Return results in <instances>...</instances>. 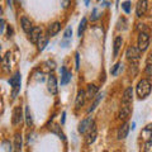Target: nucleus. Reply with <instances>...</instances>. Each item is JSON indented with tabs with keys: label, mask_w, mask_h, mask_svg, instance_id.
<instances>
[{
	"label": "nucleus",
	"mask_w": 152,
	"mask_h": 152,
	"mask_svg": "<svg viewBox=\"0 0 152 152\" xmlns=\"http://www.w3.org/2000/svg\"><path fill=\"white\" fill-rule=\"evenodd\" d=\"M9 84H10V86L13 88V94H12V96L13 99L17 96V94L19 93V90H20V74L19 72H15L14 74L10 80H9Z\"/></svg>",
	"instance_id": "nucleus-3"
},
{
	"label": "nucleus",
	"mask_w": 152,
	"mask_h": 152,
	"mask_svg": "<svg viewBox=\"0 0 152 152\" xmlns=\"http://www.w3.org/2000/svg\"><path fill=\"white\" fill-rule=\"evenodd\" d=\"M70 3H71V0H61V5H62L64 9H67Z\"/></svg>",
	"instance_id": "nucleus-33"
},
{
	"label": "nucleus",
	"mask_w": 152,
	"mask_h": 152,
	"mask_svg": "<svg viewBox=\"0 0 152 152\" xmlns=\"http://www.w3.org/2000/svg\"><path fill=\"white\" fill-rule=\"evenodd\" d=\"M26 123H27V126L28 127H31L33 124V119H32V115H31V110H29V108H26Z\"/></svg>",
	"instance_id": "nucleus-26"
},
{
	"label": "nucleus",
	"mask_w": 152,
	"mask_h": 152,
	"mask_svg": "<svg viewBox=\"0 0 152 152\" xmlns=\"http://www.w3.org/2000/svg\"><path fill=\"white\" fill-rule=\"evenodd\" d=\"M47 45H48V34H47V36H41V38L38 39V43H37L38 50L43 51Z\"/></svg>",
	"instance_id": "nucleus-22"
},
{
	"label": "nucleus",
	"mask_w": 152,
	"mask_h": 152,
	"mask_svg": "<svg viewBox=\"0 0 152 152\" xmlns=\"http://www.w3.org/2000/svg\"><path fill=\"white\" fill-rule=\"evenodd\" d=\"M145 152H152V141H146V143L143 146Z\"/></svg>",
	"instance_id": "nucleus-30"
},
{
	"label": "nucleus",
	"mask_w": 152,
	"mask_h": 152,
	"mask_svg": "<svg viewBox=\"0 0 152 152\" xmlns=\"http://www.w3.org/2000/svg\"><path fill=\"white\" fill-rule=\"evenodd\" d=\"M86 137H85V143L88 146H90L91 143H94V141L96 140V136H98V129H96V126H95V123L89 128V131L85 133Z\"/></svg>",
	"instance_id": "nucleus-5"
},
{
	"label": "nucleus",
	"mask_w": 152,
	"mask_h": 152,
	"mask_svg": "<svg viewBox=\"0 0 152 152\" xmlns=\"http://www.w3.org/2000/svg\"><path fill=\"white\" fill-rule=\"evenodd\" d=\"M93 124H94V121H93L91 117H89V118H86V119L81 121V123L79 124V132L81 133V134H85Z\"/></svg>",
	"instance_id": "nucleus-8"
},
{
	"label": "nucleus",
	"mask_w": 152,
	"mask_h": 152,
	"mask_svg": "<svg viewBox=\"0 0 152 152\" xmlns=\"http://www.w3.org/2000/svg\"><path fill=\"white\" fill-rule=\"evenodd\" d=\"M133 102V89L132 88H127L123 93L122 96V104H132Z\"/></svg>",
	"instance_id": "nucleus-12"
},
{
	"label": "nucleus",
	"mask_w": 152,
	"mask_h": 152,
	"mask_svg": "<svg viewBox=\"0 0 152 152\" xmlns=\"http://www.w3.org/2000/svg\"><path fill=\"white\" fill-rule=\"evenodd\" d=\"M129 124L128 123H124L123 126L119 127V129H118V133H117V137H118V140H124L127 138V136H128V133H129Z\"/></svg>",
	"instance_id": "nucleus-13"
},
{
	"label": "nucleus",
	"mask_w": 152,
	"mask_h": 152,
	"mask_svg": "<svg viewBox=\"0 0 152 152\" xmlns=\"http://www.w3.org/2000/svg\"><path fill=\"white\" fill-rule=\"evenodd\" d=\"M98 91H99V88L96 86V85L90 84L89 86H88V90H86V96H88V99H94L98 95Z\"/></svg>",
	"instance_id": "nucleus-19"
},
{
	"label": "nucleus",
	"mask_w": 152,
	"mask_h": 152,
	"mask_svg": "<svg viewBox=\"0 0 152 152\" xmlns=\"http://www.w3.org/2000/svg\"><path fill=\"white\" fill-rule=\"evenodd\" d=\"M75 60H76V70L80 69V58H79V53L75 55Z\"/></svg>",
	"instance_id": "nucleus-34"
},
{
	"label": "nucleus",
	"mask_w": 152,
	"mask_h": 152,
	"mask_svg": "<svg viewBox=\"0 0 152 152\" xmlns=\"http://www.w3.org/2000/svg\"><path fill=\"white\" fill-rule=\"evenodd\" d=\"M22 143H23V138L20 133H17L14 137V151H20L22 150Z\"/></svg>",
	"instance_id": "nucleus-21"
},
{
	"label": "nucleus",
	"mask_w": 152,
	"mask_h": 152,
	"mask_svg": "<svg viewBox=\"0 0 152 152\" xmlns=\"http://www.w3.org/2000/svg\"><path fill=\"white\" fill-rule=\"evenodd\" d=\"M146 74L148 76H152V51L147 56V60H146Z\"/></svg>",
	"instance_id": "nucleus-23"
},
{
	"label": "nucleus",
	"mask_w": 152,
	"mask_h": 152,
	"mask_svg": "<svg viewBox=\"0 0 152 152\" xmlns=\"http://www.w3.org/2000/svg\"><path fill=\"white\" fill-rule=\"evenodd\" d=\"M122 9L124 10L127 14L131 13V1H124L122 4Z\"/></svg>",
	"instance_id": "nucleus-28"
},
{
	"label": "nucleus",
	"mask_w": 152,
	"mask_h": 152,
	"mask_svg": "<svg viewBox=\"0 0 152 152\" xmlns=\"http://www.w3.org/2000/svg\"><path fill=\"white\" fill-rule=\"evenodd\" d=\"M65 115H66V113L64 112V113H62V121H61V122H62V124L65 123Z\"/></svg>",
	"instance_id": "nucleus-37"
},
{
	"label": "nucleus",
	"mask_w": 152,
	"mask_h": 152,
	"mask_svg": "<svg viewBox=\"0 0 152 152\" xmlns=\"http://www.w3.org/2000/svg\"><path fill=\"white\" fill-rule=\"evenodd\" d=\"M122 43H123L122 37L121 36L115 37V39H114V43H113V55H114V57H117L118 53H119V50H121V47H122Z\"/></svg>",
	"instance_id": "nucleus-18"
},
{
	"label": "nucleus",
	"mask_w": 152,
	"mask_h": 152,
	"mask_svg": "<svg viewBox=\"0 0 152 152\" xmlns=\"http://www.w3.org/2000/svg\"><path fill=\"white\" fill-rule=\"evenodd\" d=\"M8 1H9V3H10V1H12V0H8Z\"/></svg>",
	"instance_id": "nucleus-39"
},
{
	"label": "nucleus",
	"mask_w": 152,
	"mask_h": 152,
	"mask_svg": "<svg viewBox=\"0 0 152 152\" xmlns=\"http://www.w3.org/2000/svg\"><path fill=\"white\" fill-rule=\"evenodd\" d=\"M86 24H88V19L86 18H83L81 22H80V26H79V31H77V36L81 37L84 34V31L86 28Z\"/></svg>",
	"instance_id": "nucleus-24"
},
{
	"label": "nucleus",
	"mask_w": 152,
	"mask_h": 152,
	"mask_svg": "<svg viewBox=\"0 0 152 152\" xmlns=\"http://www.w3.org/2000/svg\"><path fill=\"white\" fill-rule=\"evenodd\" d=\"M150 46V36L147 32H140L138 36V48L141 52H145Z\"/></svg>",
	"instance_id": "nucleus-4"
},
{
	"label": "nucleus",
	"mask_w": 152,
	"mask_h": 152,
	"mask_svg": "<svg viewBox=\"0 0 152 152\" xmlns=\"http://www.w3.org/2000/svg\"><path fill=\"white\" fill-rule=\"evenodd\" d=\"M41 36H42V29H41L39 27H34L31 31V33H29V39H31L32 43L37 45L38 43V39L41 38Z\"/></svg>",
	"instance_id": "nucleus-11"
},
{
	"label": "nucleus",
	"mask_w": 152,
	"mask_h": 152,
	"mask_svg": "<svg viewBox=\"0 0 152 152\" xmlns=\"http://www.w3.org/2000/svg\"><path fill=\"white\" fill-rule=\"evenodd\" d=\"M102 98H103V94H98V95H96V99H95L94 103L91 104V107H90V108L88 109V113H91V112L94 110V109L98 107V104H99V102L102 100Z\"/></svg>",
	"instance_id": "nucleus-25"
},
{
	"label": "nucleus",
	"mask_w": 152,
	"mask_h": 152,
	"mask_svg": "<svg viewBox=\"0 0 152 152\" xmlns=\"http://www.w3.org/2000/svg\"><path fill=\"white\" fill-rule=\"evenodd\" d=\"M121 66H122V64H121V62H118V64L114 65V67L112 69V75L115 76V75H117V71H118V69H119Z\"/></svg>",
	"instance_id": "nucleus-32"
},
{
	"label": "nucleus",
	"mask_w": 152,
	"mask_h": 152,
	"mask_svg": "<svg viewBox=\"0 0 152 152\" xmlns=\"http://www.w3.org/2000/svg\"><path fill=\"white\" fill-rule=\"evenodd\" d=\"M126 56H127V60L129 61L131 64H136V62H138V60H140L141 51H140L138 47L129 46V47H128V48H127Z\"/></svg>",
	"instance_id": "nucleus-2"
},
{
	"label": "nucleus",
	"mask_w": 152,
	"mask_h": 152,
	"mask_svg": "<svg viewBox=\"0 0 152 152\" xmlns=\"http://www.w3.org/2000/svg\"><path fill=\"white\" fill-rule=\"evenodd\" d=\"M23 119V114H22V107H15L13 112V124L17 126L22 122Z\"/></svg>",
	"instance_id": "nucleus-14"
},
{
	"label": "nucleus",
	"mask_w": 152,
	"mask_h": 152,
	"mask_svg": "<svg viewBox=\"0 0 152 152\" xmlns=\"http://www.w3.org/2000/svg\"><path fill=\"white\" fill-rule=\"evenodd\" d=\"M132 113V108H131V104H122V108L119 110V119L122 121H127L129 118Z\"/></svg>",
	"instance_id": "nucleus-9"
},
{
	"label": "nucleus",
	"mask_w": 152,
	"mask_h": 152,
	"mask_svg": "<svg viewBox=\"0 0 152 152\" xmlns=\"http://www.w3.org/2000/svg\"><path fill=\"white\" fill-rule=\"evenodd\" d=\"M61 72H62V76H61V85L64 86V85H67L71 81V77H72V76H71V72H69L65 67L61 69Z\"/></svg>",
	"instance_id": "nucleus-20"
},
{
	"label": "nucleus",
	"mask_w": 152,
	"mask_h": 152,
	"mask_svg": "<svg viewBox=\"0 0 152 152\" xmlns=\"http://www.w3.org/2000/svg\"><path fill=\"white\" fill-rule=\"evenodd\" d=\"M20 24H22L23 31H24L26 33H28V34H29L31 31L33 29V26H32L31 19H28L27 17H23V18L20 19Z\"/></svg>",
	"instance_id": "nucleus-16"
},
{
	"label": "nucleus",
	"mask_w": 152,
	"mask_h": 152,
	"mask_svg": "<svg viewBox=\"0 0 152 152\" xmlns=\"http://www.w3.org/2000/svg\"><path fill=\"white\" fill-rule=\"evenodd\" d=\"M47 89L52 95H56L58 93V84H57V79L55 75H50L48 80H47Z\"/></svg>",
	"instance_id": "nucleus-6"
},
{
	"label": "nucleus",
	"mask_w": 152,
	"mask_h": 152,
	"mask_svg": "<svg viewBox=\"0 0 152 152\" xmlns=\"http://www.w3.org/2000/svg\"><path fill=\"white\" fill-rule=\"evenodd\" d=\"M85 1V4H86V5H89V3H90V0H84Z\"/></svg>",
	"instance_id": "nucleus-38"
},
{
	"label": "nucleus",
	"mask_w": 152,
	"mask_h": 152,
	"mask_svg": "<svg viewBox=\"0 0 152 152\" xmlns=\"http://www.w3.org/2000/svg\"><path fill=\"white\" fill-rule=\"evenodd\" d=\"M52 131H53L55 133H57V134H58V136H60V137H61V138H62V140H65V136H64V133L60 131V127H58V126H52Z\"/></svg>",
	"instance_id": "nucleus-31"
},
{
	"label": "nucleus",
	"mask_w": 152,
	"mask_h": 152,
	"mask_svg": "<svg viewBox=\"0 0 152 152\" xmlns=\"http://www.w3.org/2000/svg\"><path fill=\"white\" fill-rule=\"evenodd\" d=\"M71 36H72V29L69 27V28H66V31H65V33H64V39H70L71 38Z\"/></svg>",
	"instance_id": "nucleus-29"
},
{
	"label": "nucleus",
	"mask_w": 152,
	"mask_h": 152,
	"mask_svg": "<svg viewBox=\"0 0 152 152\" xmlns=\"http://www.w3.org/2000/svg\"><path fill=\"white\" fill-rule=\"evenodd\" d=\"M4 28H5V20L1 19V33H4Z\"/></svg>",
	"instance_id": "nucleus-36"
},
{
	"label": "nucleus",
	"mask_w": 152,
	"mask_h": 152,
	"mask_svg": "<svg viewBox=\"0 0 152 152\" xmlns=\"http://www.w3.org/2000/svg\"><path fill=\"white\" fill-rule=\"evenodd\" d=\"M141 137L143 141H152V124L146 126L141 131Z\"/></svg>",
	"instance_id": "nucleus-15"
},
{
	"label": "nucleus",
	"mask_w": 152,
	"mask_h": 152,
	"mask_svg": "<svg viewBox=\"0 0 152 152\" xmlns=\"http://www.w3.org/2000/svg\"><path fill=\"white\" fill-rule=\"evenodd\" d=\"M152 90V84L148 79H142L141 81L138 83L136 88V93H137V96L140 99H146L147 96L150 95Z\"/></svg>",
	"instance_id": "nucleus-1"
},
{
	"label": "nucleus",
	"mask_w": 152,
	"mask_h": 152,
	"mask_svg": "<svg viewBox=\"0 0 152 152\" xmlns=\"http://www.w3.org/2000/svg\"><path fill=\"white\" fill-rule=\"evenodd\" d=\"M9 58H10V52H8L7 56L4 57L3 60V66H4V70H10V62H9Z\"/></svg>",
	"instance_id": "nucleus-27"
},
{
	"label": "nucleus",
	"mask_w": 152,
	"mask_h": 152,
	"mask_svg": "<svg viewBox=\"0 0 152 152\" xmlns=\"http://www.w3.org/2000/svg\"><path fill=\"white\" fill-rule=\"evenodd\" d=\"M61 29V24L58 22H55V23H52V24L48 27V29H47V33H48V37H55L57 33L60 32Z\"/></svg>",
	"instance_id": "nucleus-17"
},
{
	"label": "nucleus",
	"mask_w": 152,
	"mask_h": 152,
	"mask_svg": "<svg viewBox=\"0 0 152 152\" xmlns=\"http://www.w3.org/2000/svg\"><path fill=\"white\" fill-rule=\"evenodd\" d=\"M88 99L86 96V91H84V90H80L77 93V96H76V100H75V107L76 109H80L84 104H85V100Z\"/></svg>",
	"instance_id": "nucleus-10"
},
{
	"label": "nucleus",
	"mask_w": 152,
	"mask_h": 152,
	"mask_svg": "<svg viewBox=\"0 0 152 152\" xmlns=\"http://www.w3.org/2000/svg\"><path fill=\"white\" fill-rule=\"evenodd\" d=\"M147 9H148V3H147V0H138V3H137L136 5V15L137 17H143Z\"/></svg>",
	"instance_id": "nucleus-7"
},
{
	"label": "nucleus",
	"mask_w": 152,
	"mask_h": 152,
	"mask_svg": "<svg viewBox=\"0 0 152 152\" xmlns=\"http://www.w3.org/2000/svg\"><path fill=\"white\" fill-rule=\"evenodd\" d=\"M98 18H99V15H98V10H96V9H94V10H93V17H91V20H96Z\"/></svg>",
	"instance_id": "nucleus-35"
}]
</instances>
